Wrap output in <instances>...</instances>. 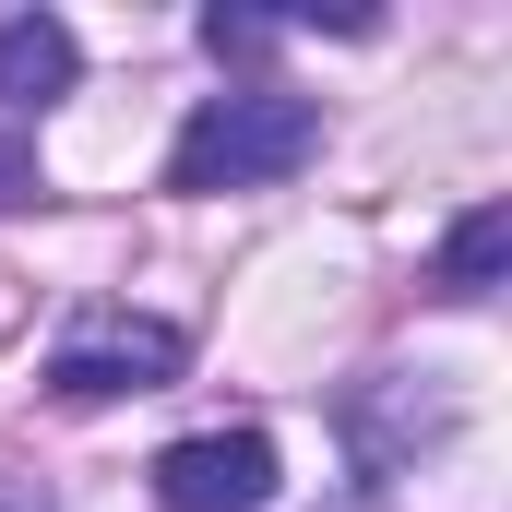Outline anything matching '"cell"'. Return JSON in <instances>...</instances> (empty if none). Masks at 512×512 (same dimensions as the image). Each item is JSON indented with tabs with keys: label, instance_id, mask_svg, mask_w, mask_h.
Instances as JSON below:
<instances>
[{
	"label": "cell",
	"instance_id": "3957f363",
	"mask_svg": "<svg viewBox=\"0 0 512 512\" xmlns=\"http://www.w3.org/2000/svg\"><path fill=\"white\" fill-rule=\"evenodd\" d=\"M274 501V441L262 429H191L155 453V512H262Z\"/></svg>",
	"mask_w": 512,
	"mask_h": 512
},
{
	"label": "cell",
	"instance_id": "8992f818",
	"mask_svg": "<svg viewBox=\"0 0 512 512\" xmlns=\"http://www.w3.org/2000/svg\"><path fill=\"white\" fill-rule=\"evenodd\" d=\"M274 36H286V24H274V12H227V0H215V12H203V48H215V60H262V48H274Z\"/></svg>",
	"mask_w": 512,
	"mask_h": 512
},
{
	"label": "cell",
	"instance_id": "7a4b0ae2",
	"mask_svg": "<svg viewBox=\"0 0 512 512\" xmlns=\"http://www.w3.org/2000/svg\"><path fill=\"white\" fill-rule=\"evenodd\" d=\"M179 322H131V310H96L84 334H60V358H48V393L60 405H108V393H167L179 382Z\"/></svg>",
	"mask_w": 512,
	"mask_h": 512
},
{
	"label": "cell",
	"instance_id": "277c9868",
	"mask_svg": "<svg viewBox=\"0 0 512 512\" xmlns=\"http://www.w3.org/2000/svg\"><path fill=\"white\" fill-rule=\"evenodd\" d=\"M72 72H84V48H72V24H60V12H12V24H0V108H12V120L60 108V96H72Z\"/></svg>",
	"mask_w": 512,
	"mask_h": 512
},
{
	"label": "cell",
	"instance_id": "5b68a950",
	"mask_svg": "<svg viewBox=\"0 0 512 512\" xmlns=\"http://www.w3.org/2000/svg\"><path fill=\"white\" fill-rule=\"evenodd\" d=\"M501 262H512V203H477V215L441 239V286H453V298H489Z\"/></svg>",
	"mask_w": 512,
	"mask_h": 512
},
{
	"label": "cell",
	"instance_id": "6da1fadb",
	"mask_svg": "<svg viewBox=\"0 0 512 512\" xmlns=\"http://www.w3.org/2000/svg\"><path fill=\"white\" fill-rule=\"evenodd\" d=\"M322 155V108L310 96H274V84H239V96H203L179 155H167V191H262L286 167Z\"/></svg>",
	"mask_w": 512,
	"mask_h": 512
}]
</instances>
